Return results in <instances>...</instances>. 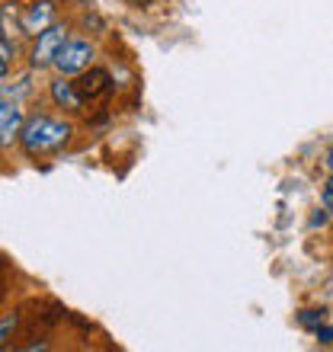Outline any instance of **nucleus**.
<instances>
[{
	"label": "nucleus",
	"mask_w": 333,
	"mask_h": 352,
	"mask_svg": "<svg viewBox=\"0 0 333 352\" xmlns=\"http://www.w3.org/2000/svg\"><path fill=\"white\" fill-rule=\"evenodd\" d=\"M19 141L29 154H48V151L65 148L71 141V125L58 119H48V116H32L29 122H23V131H19Z\"/></svg>",
	"instance_id": "f257e3e1"
},
{
	"label": "nucleus",
	"mask_w": 333,
	"mask_h": 352,
	"mask_svg": "<svg viewBox=\"0 0 333 352\" xmlns=\"http://www.w3.org/2000/svg\"><path fill=\"white\" fill-rule=\"evenodd\" d=\"M67 42V29L52 23L45 32H39V42L32 48V67H45V65H55V55L58 48Z\"/></svg>",
	"instance_id": "f03ea898"
},
{
	"label": "nucleus",
	"mask_w": 333,
	"mask_h": 352,
	"mask_svg": "<svg viewBox=\"0 0 333 352\" xmlns=\"http://www.w3.org/2000/svg\"><path fill=\"white\" fill-rule=\"evenodd\" d=\"M90 58H93L90 42H65V45L58 48L55 65L61 74H77V71H83V67L90 65Z\"/></svg>",
	"instance_id": "7ed1b4c3"
},
{
	"label": "nucleus",
	"mask_w": 333,
	"mask_h": 352,
	"mask_svg": "<svg viewBox=\"0 0 333 352\" xmlns=\"http://www.w3.org/2000/svg\"><path fill=\"white\" fill-rule=\"evenodd\" d=\"M77 93H80V100H100L103 93H109V71H103V67H90L87 74H80V80H74Z\"/></svg>",
	"instance_id": "20e7f679"
},
{
	"label": "nucleus",
	"mask_w": 333,
	"mask_h": 352,
	"mask_svg": "<svg viewBox=\"0 0 333 352\" xmlns=\"http://www.w3.org/2000/svg\"><path fill=\"white\" fill-rule=\"evenodd\" d=\"M52 19H55V7H52V0H39L36 7H29L23 13V32L26 36H39V32H45L52 26Z\"/></svg>",
	"instance_id": "39448f33"
},
{
	"label": "nucleus",
	"mask_w": 333,
	"mask_h": 352,
	"mask_svg": "<svg viewBox=\"0 0 333 352\" xmlns=\"http://www.w3.org/2000/svg\"><path fill=\"white\" fill-rule=\"evenodd\" d=\"M19 131H23V109L10 106V102H0V148L10 144Z\"/></svg>",
	"instance_id": "423d86ee"
},
{
	"label": "nucleus",
	"mask_w": 333,
	"mask_h": 352,
	"mask_svg": "<svg viewBox=\"0 0 333 352\" xmlns=\"http://www.w3.org/2000/svg\"><path fill=\"white\" fill-rule=\"evenodd\" d=\"M52 100H55L58 106H65V109H80V106H83L77 87L67 84V80H58V84H52Z\"/></svg>",
	"instance_id": "0eeeda50"
},
{
	"label": "nucleus",
	"mask_w": 333,
	"mask_h": 352,
	"mask_svg": "<svg viewBox=\"0 0 333 352\" xmlns=\"http://www.w3.org/2000/svg\"><path fill=\"white\" fill-rule=\"evenodd\" d=\"M298 324L305 327V330H317L321 324H327V311H324V307H311V311H301V314H298Z\"/></svg>",
	"instance_id": "6e6552de"
},
{
	"label": "nucleus",
	"mask_w": 333,
	"mask_h": 352,
	"mask_svg": "<svg viewBox=\"0 0 333 352\" xmlns=\"http://www.w3.org/2000/svg\"><path fill=\"white\" fill-rule=\"evenodd\" d=\"M19 330V314H7L3 320H0V349L13 340V333Z\"/></svg>",
	"instance_id": "1a4fd4ad"
},
{
	"label": "nucleus",
	"mask_w": 333,
	"mask_h": 352,
	"mask_svg": "<svg viewBox=\"0 0 333 352\" xmlns=\"http://www.w3.org/2000/svg\"><path fill=\"white\" fill-rule=\"evenodd\" d=\"M314 336H317V343H324V346H330L333 343V327H327V324H321L314 330Z\"/></svg>",
	"instance_id": "9d476101"
},
{
	"label": "nucleus",
	"mask_w": 333,
	"mask_h": 352,
	"mask_svg": "<svg viewBox=\"0 0 333 352\" xmlns=\"http://www.w3.org/2000/svg\"><path fill=\"white\" fill-rule=\"evenodd\" d=\"M327 221H330V214H327V212H317L314 218H311V228H324Z\"/></svg>",
	"instance_id": "9b49d317"
},
{
	"label": "nucleus",
	"mask_w": 333,
	"mask_h": 352,
	"mask_svg": "<svg viewBox=\"0 0 333 352\" xmlns=\"http://www.w3.org/2000/svg\"><path fill=\"white\" fill-rule=\"evenodd\" d=\"M324 205H327V208H333V179L324 186Z\"/></svg>",
	"instance_id": "f8f14e48"
},
{
	"label": "nucleus",
	"mask_w": 333,
	"mask_h": 352,
	"mask_svg": "<svg viewBox=\"0 0 333 352\" xmlns=\"http://www.w3.org/2000/svg\"><path fill=\"white\" fill-rule=\"evenodd\" d=\"M3 74H7V58L0 55V77H3Z\"/></svg>",
	"instance_id": "ddd939ff"
},
{
	"label": "nucleus",
	"mask_w": 333,
	"mask_h": 352,
	"mask_svg": "<svg viewBox=\"0 0 333 352\" xmlns=\"http://www.w3.org/2000/svg\"><path fill=\"white\" fill-rule=\"evenodd\" d=\"M327 167H330V170H333V151H330V157H327Z\"/></svg>",
	"instance_id": "4468645a"
}]
</instances>
